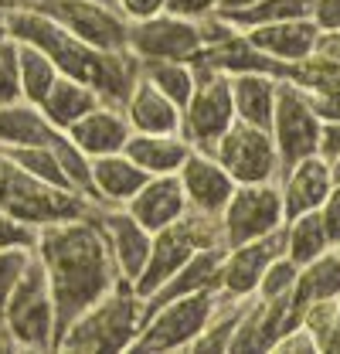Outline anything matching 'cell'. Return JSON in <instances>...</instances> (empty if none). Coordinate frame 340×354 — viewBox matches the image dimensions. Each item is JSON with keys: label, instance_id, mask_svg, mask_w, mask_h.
I'll return each mask as SVG.
<instances>
[{"label": "cell", "instance_id": "52", "mask_svg": "<svg viewBox=\"0 0 340 354\" xmlns=\"http://www.w3.org/2000/svg\"><path fill=\"white\" fill-rule=\"evenodd\" d=\"M337 304H340V297H337Z\"/></svg>", "mask_w": 340, "mask_h": 354}, {"label": "cell", "instance_id": "2", "mask_svg": "<svg viewBox=\"0 0 340 354\" xmlns=\"http://www.w3.org/2000/svg\"><path fill=\"white\" fill-rule=\"evenodd\" d=\"M7 35L17 38V41L38 44L44 55L58 65L62 75L92 86L102 95V102L123 109L129 88L136 82V58L129 51H99L92 44L79 41L55 17H48L41 7L7 10Z\"/></svg>", "mask_w": 340, "mask_h": 354}, {"label": "cell", "instance_id": "47", "mask_svg": "<svg viewBox=\"0 0 340 354\" xmlns=\"http://www.w3.org/2000/svg\"><path fill=\"white\" fill-rule=\"evenodd\" d=\"M44 0H0V10H21V7H41Z\"/></svg>", "mask_w": 340, "mask_h": 354}, {"label": "cell", "instance_id": "43", "mask_svg": "<svg viewBox=\"0 0 340 354\" xmlns=\"http://www.w3.org/2000/svg\"><path fill=\"white\" fill-rule=\"evenodd\" d=\"M218 10V0H167V14L187 17V21H201Z\"/></svg>", "mask_w": 340, "mask_h": 354}, {"label": "cell", "instance_id": "6", "mask_svg": "<svg viewBox=\"0 0 340 354\" xmlns=\"http://www.w3.org/2000/svg\"><path fill=\"white\" fill-rule=\"evenodd\" d=\"M3 324L14 334L21 351H58V317H55V300L51 286L44 276V266L31 252L24 263L7 307H3Z\"/></svg>", "mask_w": 340, "mask_h": 354}, {"label": "cell", "instance_id": "39", "mask_svg": "<svg viewBox=\"0 0 340 354\" xmlns=\"http://www.w3.org/2000/svg\"><path fill=\"white\" fill-rule=\"evenodd\" d=\"M317 351V341L310 337V330L299 324L293 330H286L276 344H272V354H313Z\"/></svg>", "mask_w": 340, "mask_h": 354}, {"label": "cell", "instance_id": "13", "mask_svg": "<svg viewBox=\"0 0 340 354\" xmlns=\"http://www.w3.org/2000/svg\"><path fill=\"white\" fill-rule=\"evenodd\" d=\"M205 48V35L198 21L177 17V14H157L147 21L129 24V55L136 62L143 58H173V62H191Z\"/></svg>", "mask_w": 340, "mask_h": 354}, {"label": "cell", "instance_id": "7", "mask_svg": "<svg viewBox=\"0 0 340 354\" xmlns=\"http://www.w3.org/2000/svg\"><path fill=\"white\" fill-rule=\"evenodd\" d=\"M214 300H218V293L201 290V293H184V297H173V300L150 307L136 341L129 344V351H191L194 337L205 330V324L211 317Z\"/></svg>", "mask_w": 340, "mask_h": 354}, {"label": "cell", "instance_id": "16", "mask_svg": "<svg viewBox=\"0 0 340 354\" xmlns=\"http://www.w3.org/2000/svg\"><path fill=\"white\" fill-rule=\"evenodd\" d=\"M95 218L102 225V235L109 242V252H113V263L120 269V276L126 283H136V276L143 272V266L150 259L153 232H147L126 208H99Z\"/></svg>", "mask_w": 340, "mask_h": 354}, {"label": "cell", "instance_id": "38", "mask_svg": "<svg viewBox=\"0 0 340 354\" xmlns=\"http://www.w3.org/2000/svg\"><path fill=\"white\" fill-rule=\"evenodd\" d=\"M31 259V249H3L0 252V320H3V307H7V297L21 276L24 263Z\"/></svg>", "mask_w": 340, "mask_h": 354}, {"label": "cell", "instance_id": "1", "mask_svg": "<svg viewBox=\"0 0 340 354\" xmlns=\"http://www.w3.org/2000/svg\"><path fill=\"white\" fill-rule=\"evenodd\" d=\"M31 252L44 266V276L51 286L58 337L82 310H88L102 293H109L123 279L113 263L109 242L102 235L95 212L82 218L41 225Z\"/></svg>", "mask_w": 340, "mask_h": 354}, {"label": "cell", "instance_id": "35", "mask_svg": "<svg viewBox=\"0 0 340 354\" xmlns=\"http://www.w3.org/2000/svg\"><path fill=\"white\" fill-rule=\"evenodd\" d=\"M296 276H299V263H293V259L283 252V256H276L272 263L265 266L255 297H262V300H279V297H286V293L293 290Z\"/></svg>", "mask_w": 340, "mask_h": 354}, {"label": "cell", "instance_id": "11", "mask_svg": "<svg viewBox=\"0 0 340 354\" xmlns=\"http://www.w3.org/2000/svg\"><path fill=\"white\" fill-rule=\"evenodd\" d=\"M211 157L232 174L235 184H262L279 180V153L272 133L235 120L228 130L214 140Z\"/></svg>", "mask_w": 340, "mask_h": 354}, {"label": "cell", "instance_id": "32", "mask_svg": "<svg viewBox=\"0 0 340 354\" xmlns=\"http://www.w3.org/2000/svg\"><path fill=\"white\" fill-rule=\"evenodd\" d=\"M136 75L160 88L167 99H173L180 109L194 88V65L191 62H173V58H143L136 62Z\"/></svg>", "mask_w": 340, "mask_h": 354}, {"label": "cell", "instance_id": "18", "mask_svg": "<svg viewBox=\"0 0 340 354\" xmlns=\"http://www.w3.org/2000/svg\"><path fill=\"white\" fill-rule=\"evenodd\" d=\"M129 123H126V113L120 106H109V102H99L95 109H88L82 120H75L65 136L82 150L88 160L95 157H106V153H123L129 140Z\"/></svg>", "mask_w": 340, "mask_h": 354}, {"label": "cell", "instance_id": "25", "mask_svg": "<svg viewBox=\"0 0 340 354\" xmlns=\"http://www.w3.org/2000/svg\"><path fill=\"white\" fill-rule=\"evenodd\" d=\"M133 164H140L147 174H177L184 157L191 153V143L180 133H129L123 147Z\"/></svg>", "mask_w": 340, "mask_h": 354}, {"label": "cell", "instance_id": "20", "mask_svg": "<svg viewBox=\"0 0 340 354\" xmlns=\"http://www.w3.org/2000/svg\"><path fill=\"white\" fill-rule=\"evenodd\" d=\"M123 113L133 133H180V106L143 75H136L123 102Z\"/></svg>", "mask_w": 340, "mask_h": 354}, {"label": "cell", "instance_id": "49", "mask_svg": "<svg viewBox=\"0 0 340 354\" xmlns=\"http://www.w3.org/2000/svg\"><path fill=\"white\" fill-rule=\"evenodd\" d=\"M327 164H330V177H334V184H340V153L337 157H330Z\"/></svg>", "mask_w": 340, "mask_h": 354}, {"label": "cell", "instance_id": "4", "mask_svg": "<svg viewBox=\"0 0 340 354\" xmlns=\"http://www.w3.org/2000/svg\"><path fill=\"white\" fill-rule=\"evenodd\" d=\"M0 212L41 228L51 221L92 215V212H99V205H92L79 191H65V187H55L48 180H38L7 150H0Z\"/></svg>", "mask_w": 340, "mask_h": 354}, {"label": "cell", "instance_id": "17", "mask_svg": "<svg viewBox=\"0 0 340 354\" xmlns=\"http://www.w3.org/2000/svg\"><path fill=\"white\" fill-rule=\"evenodd\" d=\"M334 177H330V164L323 153H310L296 160L290 171L279 174V194H283V218L293 221L296 215H306L313 208L323 205V198L330 194Z\"/></svg>", "mask_w": 340, "mask_h": 354}, {"label": "cell", "instance_id": "24", "mask_svg": "<svg viewBox=\"0 0 340 354\" xmlns=\"http://www.w3.org/2000/svg\"><path fill=\"white\" fill-rule=\"evenodd\" d=\"M221 259H225V245H211V249H198L187 263L180 266L167 283L147 297V307H157L164 300L173 297H184V293H201V290H211L218 293V276H221Z\"/></svg>", "mask_w": 340, "mask_h": 354}, {"label": "cell", "instance_id": "26", "mask_svg": "<svg viewBox=\"0 0 340 354\" xmlns=\"http://www.w3.org/2000/svg\"><path fill=\"white\" fill-rule=\"evenodd\" d=\"M276 88H279V82L272 75H265V72H238V75H232L235 120L269 130L272 127V109H276Z\"/></svg>", "mask_w": 340, "mask_h": 354}, {"label": "cell", "instance_id": "28", "mask_svg": "<svg viewBox=\"0 0 340 354\" xmlns=\"http://www.w3.org/2000/svg\"><path fill=\"white\" fill-rule=\"evenodd\" d=\"M99 102H102V95H99L92 86H85L79 79H68V75H58L55 86H51V92L44 95V102L38 109L48 116L51 127H58V130L65 133L75 120H82L85 113L95 109Z\"/></svg>", "mask_w": 340, "mask_h": 354}, {"label": "cell", "instance_id": "41", "mask_svg": "<svg viewBox=\"0 0 340 354\" xmlns=\"http://www.w3.org/2000/svg\"><path fill=\"white\" fill-rule=\"evenodd\" d=\"M116 7H120V14L133 24V21H147V17L164 14V10H167V0H116Z\"/></svg>", "mask_w": 340, "mask_h": 354}, {"label": "cell", "instance_id": "21", "mask_svg": "<svg viewBox=\"0 0 340 354\" xmlns=\"http://www.w3.org/2000/svg\"><path fill=\"white\" fill-rule=\"evenodd\" d=\"M249 41L269 55V58H279V62H303L313 55L317 48V24L310 17H293V21H276V24H258L242 31Z\"/></svg>", "mask_w": 340, "mask_h": 354}, {"label": "cell", "instance_id": "40", "mask_svg": "<svg viewBox=\"0 0 340 354\" xmlns=\"http://www.w3.org/2000/svg\"><path fill=\"white\" fill-rule=\"evenodd\" d=\"M310 21L317 24V31H340V0H313Z\"/></svg>", "mask_w": 340, "mask_h": 354}, {"label": "cell", "instance_id": "9", "mask_svg": "<svg viewBox=\"0 0 340 354\" xmlns=\"http://www.w3.org/2000/svg\"><path fill=\"white\" fill-rule=\"evenodd\" d=\"M320 127H323V120L317 116L310 95L293 82H279L272 127H269L276 153H279V174L290 171L303 157L320 153Z\"/></svg>", "mask_w": 340, "mask_h": 354}, {"label": "cell", "instance_id": "19", "mask_svg": "<svg viewBox=\"0 0 340 354\" xmlns=\"http://www.w3.org/2000/svg\"><path fill=\"white\" fill-rule=\"evenodd\" d=\"M123 208L147 232H157V228L180 218L187 212V201H184V187H180L177 174H153Z\"/></svg>", "mask_w": 340, "mask_h": 354}, {"label": "cell", "instance_id": "48", "mask_svg": "<svg viewBox=\"0 0 340 354\" xmlns=\"http://www.w3.org/2000/svg\"><path fill=\"white\" fill-rule=\"evenodd\" d=\"M252 0H218V10H235V7H245Z\"/></svg>", "mask_w": 340, "mask_h": 354}, {"label": "cell", "instance_id": "27", "mask_svg": "<svg viewBox=\"0 0 340 354\" xmlns=\"http://www.w3.org/2000/svg\"><path fill=\"white\" fill-rule=\"evenodd\" d=\"M340 297V252L327 249L317 259H310L306 266H299V276L290 290L293 307L303 313L310 304L317 300H337Z\"/></svg>", "mask_w": 340, "mask_h": 354}, {"label": "cell", "instance_id": "23", "mask_svg": "<svg viewBox=\"0 0 340 354\" xmlns=\"http://www.w3.org/2000/svg\"><path fill=\"white\" fill-rule=\"evenodd\" d=\"M58 143H65V133L51 127L38 106L24 99L0 106V147H58Z\"/></svg>", "mask_w": 340, "mask_h": 354}, {"label": "cell", "instance_id": "12", "mask_svg": "<svg viewBox=\"0 0 340 354\" xmlns=\"http://www.w3.org/2000/svg\"><path fill=\"white\" fill-rule=\"evenodd\" d=\"M41 10L99 51H129V21L113 0H44Z\"/></svg>", "mask_w": 340, "mask_h": 354}, {"label": "cell", "instance_id": "30", "mask_svg": "<svg viewBox=\"0 0 340 354\" xmlns=\"http://www.w3.org/2000/svg\"><path fill=\"white\" fill-rule=\"evenodd\" d=\"M313 0H252L235 10H218L235 31H249L258 24H276V21H293V17H310Z\"/></svg>", "mask_w": 340, "mask_h": 354}, {"label": "cell", "instance_id": "15", "mask_svg": "<svg viewBox=\"0 0 340 354\" xmlns=\"http://www.w3.org/2000/svg\"><path fill=\"white\" fill-rule=\"evenodd\" d=\"M177 180L184 187V201L191 212H201V215H221V208L228 205L232 191H235V180L232 174L214 160L211 153L205 150H194L184 157Z\"/></svg>", "mask_w": 340, "mask_h": 354}, {"label": "cell", "instance_id": "29", "mask_svg": "<svg viewBox=\"0 0 340 354\" xmlns=\"http://www.w3.org/2000/svg\"><path fill=\"white\" fill-rule=\"evenodd\" d=\"M17 41V38H14ZM58 65L44 55L38 44L17 41V79H21V99L31 106H41L44 95L51 92L55 79H58Z\"/></svg>", "mask_w": 340, "mask_h": 354}, {"label": "cell", "instance_id": "37", "mask_svg": "<svg viewBox=\"0 0 340 354\" xmlns=\"http://www.w3.org/2000/svg\"><path fill=\"white\" fill-rule=\"evenodd\" d=\"M35 239H38L35 225L0 212V252L3 249H35Z\"/></svg>", "mask_w": 340, "mask_h": 354}, {"label": "cell", "instance_id": "42", "mask_svg": "<svg viewBox=\"0 0 340 354\" xmlns=\"http://www.w3.org/2000/svg\"><path fill=\"white\" fill-rule=\"evenodd\" d=\"M320 218H323V228H327V235H330V245H337L340 242V184H334L330 194L323 198Z\"/></svg>", "mask_w": 340, "mask_h": 354}, {"label": "cell", "instance_id": "34", "mask_svg": "<svg viewBox=\"0 0 340 354\" xmlns=\"http://www.w3.org/2000/svg\"><path fill=\"white\" fill-rule=\"evenodd\" d=\"M0 150H7L28 174H35L38 180H48V184L65 187V191H75L68 174H65V167H62V160H58V153H55V147H0Z\"/></svg>", "mask_w": 340, "mask_h": 354}, {"label": "cell", "instance_id": "14", "mask_svg": "<svg viewBox=\"0 0 340 354\" xmlns=\"http://www.w3.org/2000/svg\"><path fill=\"white\" fill-rule=\"evenodd\" d=\"M283 252H286V228H276L262 239L225 249L221 276H218V297H255L265 266Z\"/></svg>", "mask_w": 340, "mask_h": 354}, {"label": "cell", "instance_id": "53", "mask_svg": "<svg viewBox=\"0 0 340 354\" xmlns=\"http://www.w3.org/2000/svg\"><path fill=\"white\" fill-rule=\"evenodd\" d=\"M113 3H116V0H113Z\"/></svg>", "mask_w": 340, "mask_h": 354}, {"label": "cell", "instance_id": "44", "mask_svg": "<svg viewBox=\"0 0 340 354\" xmlns=\"http://www.w3.org/2000/svg\"><path fill=\"white\" fill-rule=\"evenodd\" d=\"M320 153L330 160L340 153V120H330L320 127Z\"/></svg>", "mask_w": 340, "mask_h": 354}, {"label": "cell", "instance_id": "5", "mask_svg": "<svg viewBox=\"0 0 340 354\" xmlns=\"http://www.w3.org/2000/svg\"><path fill=\"white\" fill-rule=\"evenodd\" d=\"M211 245H225L221 242V215H201V212L187 208L177 221H170V225L153 232L150 259H147L143 272L133 283L136 293L153 297L198 249H211Z\"/></svg>", "mask_w": 340, "mask_h": 354}, {"label": "cell", "instance_id": "22", "mask_svg": "<svg viewBox=\"0 0 340 354\" xmlns=\"http://www.w3.org/2000/svg\"><path fill=\"white\" fill-rule=\"evenodd\" d=\"M88 167H92V187H95V198L102 208H123L150 180V174L140 164H133L126 153L95 157V160H88Z\"/></svg>", "mask_w": 340, "mask_h": 354}, {"label": "cell", "instance_id": "36", "mask_svg": "<svg viewBox=\"0 0 340 354\" xmlns=\"http://www.w3.org/2000/svg\"><path fill=\"white\" fill-rule=\"evenodd\" d=\"M21 102V79H17V41L7 35L0 38V106Z\"/></svg>", "mask_w": 340, "mask_h": 354}, {"label": "cell", "instance_id": "46", "mask_svg": "<svg viewBox=\"0 0 340 354\" xmlns=\"http://www.w3.org/2000/svg\"><path fill=\"white\" fill-rule=\"evenodd\" d=\"M0 351H21L17 348V341H14V334L7 330V324L0 320Z\"/></svg>", "mask_w": 340, "mask_h": 354}, {"label": "cell", "instance_id": "33", "mask_svg": "<svg viewBox=\"0 0 340 354\" xmlns=\"http://www.w3.org/2000/svg\"><path fill=\"white\" fill-rule=\"evenodd\" d=\"M310 337L317 341V351L323 354H337L340 351V304L337 300H317L303 310V320H299Z\"/></svg>", "mask_w": 340, "mask_h": 354}, {"label": "cell", "instance_id": "50", "mask_svg": "<svg viewBox=\"0 0 340 354\" xmlns=\"http://www.w3.org/2000/svg\"><path fill=\"white\" fill-rule=\"evenodd\" d=\"M0 38H7V10H0Z\"/></svg>", "mask_w": 340, "mask_h": 354}, {"label": "cell", "instance_id": "51", "mask_svg": "<svg viewBox=\"0 0 340 354\" xmlns=\"http://www.w3.org/2000/svg\"><path fill=\"white\" fill-rule=\"evenodd\" d=\"M334 249H337V252H340V242H337V245H334Z\"/></svg>", "mask_w": 340, "mask_h": 354}, {"label": "cell", "instance_id": "3", "mask_svg": "<svg viewBox=\"0 0 340 354\" xmlns=\"http://www.w3.org/2000/svg\"><path fill=\"white\" fill-rule=\"evenodd\" d=\"M147 297H140L133 283L120 279L65 327L58 351H129L147 320Z\"/></svg>", "mask_w": 340, "mask_h": 354}, {"label": "cell", "instance_id": "31", "mask_svg": "<svg viewBox=\"0 0 340 354\" xmlns=\"http://www.w3.org/2000/svg\"><path fill=\"white\" fill-rule=\"evenodd\" d=\"M283 228H286V256L299 266H306L310 259H317L320 252L334 249L330 235L323 228V218H320V208H313L306 215H296L293 221H286Z\"/></svg>", "mask_w": 340, "mask_h": 354}, {"label": "cell", "instance_id": "10", "mask_svg": "<svg viewBox=\"0 0 340 354\" xmlns=\"http://www.w3.org/2000/svg\"><path fill=\"white\" fill-rule=\"evenodd\" d=\"M283 194L279 180H262V184H235L228 205L221 208V242L225 249L262 239L276 228H283Z\"/></svg>", "mask_w": 340, "mask_h": 354}, {"label": "cell", "instance_id": "8", "mask_svg": "<svg viewBox=\"0 0 340 354\" xmlns=\"http://www.w3.org/2000/svg\"><path fill=\"white\" fill-rule=\"evenodd\" d=\"M235 123L232 102V75L208 65H194V88L180 109V136L194 147L211 153L214 140Z\"/></svg>", "mask_w": 340, "mask_h": 354}, {"label": "cell", "instance_id": "45", "mask_svg": "<svg viewBox=\"0 0 340 354\" xmlns=\"http://www.w3.org/2000/svg\"><path fill=\"white\" fill-rule=\"evenodd\" d=\"M317 55H323L327 62H334L340 65V31H320L317 35V48H313Z\"/></svg>", "mask_w": 340, "mask_h": 354}]
</instances>
